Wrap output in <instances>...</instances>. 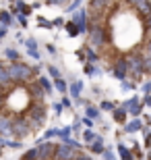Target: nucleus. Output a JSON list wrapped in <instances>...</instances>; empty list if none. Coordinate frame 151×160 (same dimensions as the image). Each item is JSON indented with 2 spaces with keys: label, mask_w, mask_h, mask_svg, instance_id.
Returning a JSON list of instances; mask_svg holds the SVG:
<instances>
[{
  "label": "nucleus",
  "mask_w": 151,
  "mask_h": 160,
  "mask_svg": "<svg viewBox=\"0 0 151 160\" xmlns=\"http://www.w3.org/2000/svg\"><path fill=\"white\" fill-rule=\"evenodd\" d=\"M6 69L11 73L12 83H17V85H27V83H31L33 77L40 73V67H33V69H31V67L25 65V62H11V65H6Z\"/></svg>",
  "instance_id": "nucleus-1"
},
{
  "label": "nucleus",
  "mask_w": 151,
  "mask_h": 160,
  "mask_svg": "<svg viewBox=\"0 0 151 160\" xmlns=\"http://www.w3.org/2000/svg\"><path fill=\"white\" fill-rule=\"evenodd\" d=\"M126 62H128V75H130V79L143 77V73H145V56H143V52H139V50L128 52Z\"/></svg>",
  "instance_id": "nucleus-2"
},
{
  "label": "nucleus",
  "mask_w": 151,
  "mask_h": 160,
  "mask_svg": "<svg viewBox=\"0 0 151 160\" xmlns=\"http://www.w3.org/2000/svg\"><path fill=\"white\" fill-rule=\"evenodd\" d=\"M25 117L31 121V127H33V129H40L41 125L46 123V117H48L46 106H44V104H35V102H31L29 106H27V110H25Z\"/></svg>",
  "instance_id": "nucleus-3"
},
{
  "label": "nucleus",
  "mask_w": 151,
  "mask_h": 160,
  "mask_svg": "<svg viewBox=\"0 0 151 160\" xmlns=\"http://www.w3.org/2000/svg\"><path fill=\"white\" fill-rule=\"evenodd\" d=\"M31 131H33L31 121L27 119L25 114L15 117V121H12V135H15V139H17V142H23L27 135H31Z\"/></svg>",
  "instance_id": "nucleus-4"
},
{
  "label": "nucleus",
  "mask_w": 151,
  "mask_h": 160,
  "mask_svg": "<svg viewBox=\"0 0 151 160\" xmlns=\"http://www.w3.org/2000/svg\"><path fill=\"white\" fill-rule=\"evenodd\" d=\"M108 44V31H106L104 25H97V27H91L87 33V46L89 48H104Z\"/></svg>",
  "instance_id": "nucleus-5"
},
{
  "label": "nucleus",
  "mask_w": 151,
  "mask_h": 160,
  "mask_svg": "<svg viewBox=\"0 0 151 160\" xmlns=\"http://www.w3.org/2000/svg\"><path fill=\"white\" fill-rule=\"evenodd\" d=\"M143 106H145V104H143V102H141V98H137V96H133L130 100H126L124 104H122V108H124V110H126L133 119H139L141 114H143Z\"/></svg>",
  "instance_id": "nucleus-6"
},
{
  "label": "nucleus",
  "mask_w": 151,
  "mask_h": 160,
  "mask_svg": "<svg viewBox=\"0 0 151 160\" xmlns=\"http://www.w3.org/2000/svg\"><path fill=\"white\" fill-rule=\"evenodd\" d=\"M73 23L81 29V33H89V11L87 8H81V11L73 12Z\"/></svg>",
  "instance_id": "nucleus-7"
},
{
  "label": "nucleus",
  "mask_w": 151,
  "mask_h": 160,
  "mask_svg": "<svg viewBox=\"0 0 151 160\" xmlns=\"http://www.w3.org/2000/svg\"><path fill=\"white\" fill-rule=\"evenodd\" d=\"M25 89H27V94L31 96V100L35 102V104H44V98H46V92H44V88L40 85V81L35 79V81L27 83L25 85Z\"/></svg>",
  "instance_id": "nucleus-8"
},
{
  "label": "nucleus",
  "mask_w": 151,
  "mask_h": 160,
  "mask_svg": "<svg viewBox=\"0 0 151 160\" xmlns=\"http://www.w3.org/2000/svg\"><path fill=\"white\" fill-rule=\"evenodd\" d=\"M79 154H81V152H77L75 148H70L66 143H58V146H56V156H54V160H77Z\"/></svg>",
  "instance_id": "nucleus-9"
},
{
  "label": "nucleus",
  "mask_w": 151,
  "mask_h": 160,
  "mask_svg": "<svg viewBox=\"0 0 151 160\" xmlns=\"http://www.w3.org/2000/svg\"><path fill=\"white\" fill-rule=\"evenodd\" d=\"M112 75L118 79V81H124L128 77V62H126V56H118L114 67H112Z\"/></svg>",
  "instance_id": "nucleus-10"
},
{
  "label": "nucleus",
  "mask_w": 151,
  "mask_h": 160,
  "mask_svg": "<svg viewBox=\"0 0 151 160\" xmlns=\"http://www.w3.org/2000/svg\"><path fill=\"white\" fill-rule=\"evenodd\" d=\"M37 156H40V160H54V156H56V143L40 142V146H37Z\"/></svg>",
  "instance_id": "nucleus-11"
},
{
  "label": "nucleus",
  "mask_w": 151,
  "mask_h": 160,
  "mask_svg": "<svg viewBox=\"0 0 151 160\" xmlns=\"http://www.w3.org/2000/svg\"><path fill=\"white\" fill-rule=\"evenodd\" d=\"M12 121L15 117H11L8 112H0V137L12 135Z\"/></svg>",
  "instance_id": "nucleus-12"
},
{
  "label": "nucleus",
  "mask_w": 151,
  "mask_h": 160,
  "mask_svg": "<svg viewBox=\"0 0 151 160\" xmlns=\"http://www.w3.org/2000/svg\"><path fill=\"white\" fill-rule=\"evenodd\" d=\"M87 148H89V152H91V154H97V156H104V152L108 150V148H106L104 137H101V135H99V137H97V139H95L93 143H89Z\"/></svg>",
  "instance_id": "nucleus-13"
},
{
  "label": "nucleus",
  "mask_w": 151,
  "mask_h": 160,
  "mask_svg": "<svg viewBox=\"0 0 151 160\" xmlns=\"http://www.w3.org/2000/svg\"><path fill=\"white\" fill-rule=\"evenodd\" d=\"M143 129H145V127H143V121L141 119H130L124 125V133H128V135H130V133H137V131H143Z\"/></svg>",
  "instance_id": "nucleus-14"
},
{
  "label": "nucleus",
  "mask_w": 151,
  "mask_h": 160,
  "mask_svg": "<svg viewBox=\"0 0 151 160\" xmlns=\"http://www.w3.org/2000/svg\"><path fill=\"white\" fill-rule=\"evenodd\" d=\"M128 6L137 8L139 15H145V17H149V15H151V2H139V0H134V2H128Z\"/></svg>",
  "instance_id": "nucleus-15"
},
{
  "label": "nucleus",
  "mask_w": 151,
  "mask_h": 160,
  "mask_svg": "<svg viewBox=\"0 0 151 160\" xmlns=\"http://www.w3.org/2000/svg\"><path fill=\"white\" fill-rule=\"evenodd\" d=\"M25 46H27V54H29V56H33L35 60H40V50H37V42L33 40V38H27V40H25Z\"/></svg>",
  "instance_id": "nucleus-16"
},
{
  "label": "nucleus",
  "mask_w": 151,
  "mask_h": 160,
  "mask_svg": "<svg viewBox=\"0 0 151 160\" xmlns=\"http://www.w3.org/2000/svg\"><path fill=\"white\" fill-rule=\"evenodd\" d=\"M37 81H40V85L44 88V92H46L48 96H50V94L54 92V89H56V88H54V79L46 77V75H40V77H37Z\"/></svg>",
  "instance_id": "nucleus-17"
},
{
  "label": "nucleus",
  "mask_w": 151,
  "mask_h": 160,
  "mask_svg": "<svg viewBox=\"0 0 151 160\" xmlns=\"http://www.w3.org/2000/svg\"><path fill=\"white\" fill-rule=\"evenodd\" d=\"M81 89H83V81H75L73 85H70V89H68V92H70V98H73L77 104L81 102Z\"/></svg>",
  "instance_id": "nucleus-18"
},
{
  "label": "nucleus",
  "mask_w": 151,
  "mask_h": 160,
  "mask_svg": "<svg viewBox=\"0 0 151 160\" xmlns=\"http://www.w3.org/2000/svg\"><path fill=\"white\" fill-rule=\"evenodd\" d=\"M126 117H128V112H126L122 106H118L116 110L112 112V119H114V123H120V125H126Z\"/></svg>",
  "instance_id": "nucleus-19"
},
{
  "label": "nucleus",
  "mask_w": 151,
  "mask_h": 160,
  "mask_svg": "<svg viewBox=\"0 0 151 160\" xmlns=\"http://www.w3.org/2000/svg\"><path fill=\"white\" fill-rule=\"evenodd\" d=\"M118 154L122 160H134V152L128 148L126 143H118Z\"/></svg>",
  "instance_id": "nucleus-20"
},
{
  "label": "nucleus",
  "mask_w": 151,
  "mask_h": 160,
  "mask_svg": "<svg viewBox=\"0 0 151 160\" xmlns=\"http://www.w3.org/2000/svg\"><path fill=\"white\" fill-rule=\"evenodd\" d=\"M0 25H4V27L15 25V15L11 11H0Z\"/></svg>",
  "instance_id": "nucleus-21"
},
{
  "label": "nucleus",
  "mask_w": 151,
  "mask_h": 160,
  "mask_svg": "<svg viewBox=\"0 0 151 160\" xmlns=\"http://www.w3.org/2000/svg\"><path fill=\"white\" fill-rule=\"evenodd\" d=\"M99 112H101V110H99L97 106H91V104L85 106V117L91 119V121H99Z\"/></svg>",
  "instance_id": "nucleus-22"
},
{
  "label": "nucleus",
  "mask_w": 151,
  "mask_h": 160,
  "mask_svg": "<svg viewBox=\"0 0 151 160\" xmlns=\"http://www.w3.org/2000/svg\"><path fill=\"white\" fill-rule=\"evenodd\" d=\"M83 50H85V62H89V65H93V62L97 60V52H95L93 48H89V46H85Z\"/></svg>",
  "instance_id": "nucleus-23"
},
{
  "label": "nucleus",
  "mask_w": 151,
  "mask_h": 160,
  "mask_svg": "<svg viewBox=\"0 0 151 160\" xmlns=\"http://www.w3.org/2000/svg\"><path fill=\"white\" fill-rule=\"evenodd\" d=\"M97 137H99V135H97L93 129H85V131H83V142L87 143V146H89V143H93Z\"/></svg>",
  "instance_id": "nucleus-24"
},
{
  "label": "nucleus",
  "mask_w": 151,
  "mask_h": 160,
  "mask_svg": "<svg viewBox=\"0 0 151 160\" xmlns=\"http://www.w3.org/2000/svg\"><path fill=\"white\" fill-rule=\"evenodd\" d=\"M73 127H64V129H58V137L62 139V142H68V139H73Z\"/></svg>",
  "instance_id": "nucleus-25"
},
{
  "label": "nucleus",
  "mask_w": 151,
  "mask_h": 160,
  "mask_svg": "<svg viewBox=\"0 0 151 160\" xmlns=\"http://www.w3.org/2000/svg\"><path fill=\"white\" fill-rule=\"evenodd\" d=\"M85 73L91 75V77H99V75H101V69H99L97 65H89V62H85Z\"/></svg>",
  "instance_id": "nucleus-26"
},
{
  "label": "nucleus",
  "mask_w": 151,
  "mask_h": 160,
  "mask_svg": "<svg viewBox=\"0 0 151 160\" xmlns=\"http://www.w3.org/2000/svg\"><path fill=\"white\" fill-rule=\"evenodd\" d=\"M4 56L11 60V62H21V60H19L21 56H19V52L15 50V48H6V50H4Z\"/></svg>",
  "instance_id": "nucleus-27"
},
{
  "label": "nucleus",
  "mask_w": 151,
  "mask_h": 160,
  "mask_svg": "<svg viewBox=\"0 0 151 160\" xmlns=\"http://www.w3.org/2000/svg\"><path fill=\"white\" fill-rule=\"evenodd\" d=\"M64 27H66V33H68L70 38H77V36H81V29H79V27H77V25L73 23V21H68V23L64 25Z\"/></svg>",
  "instance_id": "nucleus-28"
},
{
  "label": "nucleus",
  "mask_w": 151,
  "mask_h": 160,
  "mask_svg": "<svg viewBox=\"0 0 151 160\" xmlns=\"http://www.w3.org/2000/svg\"><path fill=\"white\" fill-rule=\"evenodd\" d=\"M54 88H56V92H60V94H66V92H68V83H66V81H64V79H56V81H54Z\"/></svg>",
  "instance_id": "nucleus-29"
},
{
  "label": "nucleus",
  "mask_w": 151,
  "mask_h": 160,
  "mask_svg": "<svg viewBox=\"0 0 151 160\" xmlns=\"http://www.w3.org/2000/svg\"><path fill=\"white\" fill-rule=\"evenodd\" d=\"M116 102H110V100H104L101 104H99V110H108V112H114L116 110Z\"/></svg>",
  "instance_id": "nucleus-30"
},
{
  "label": "nucleus",
  "mask_w": 151,
  "mask_h": 160,
  "mask_svg": "<svg viewBox=\"0 0 151 160\" xmlns=\"http://www.w3.org/2000/svg\"><path fill=\"white\" fill-rule=\"evenodd\" d=\"M52 137H58V129H46V131H44V139H41V142H50Z\"/></svg>",
  "instance_id": "nucleus-31"
},
{
  "label": "nucleus",
  "mask_w": 151,
  "mask_h": 160,
  "mask_svg": "<svg viewBox=\"0 0 151 160\" xmlns=\"http://www.w3.org/2000/svg\"><path fill=\"white\" fill-rule=\"evenodd\" d=\"M48 75H50L54 81H56V79H62V77H60V71H58L54 65H48Z\"/></svg>",
  "instance_id": "nucleus-32"
},
{
  "label": "nucleus",
  "mask_w": 151,
  "mask_h": 160,
  "mask_svg": "<svg viewBox=\"0 0 151 160\" xmlns=\"http://www.w3.org/2000/svg\"><path fill=\"white\" fill-rule=\"evenodd\" d=\"M143 137H145V148L151 150V129H149V127L143 129Z\"/></svg>",
  "instance_id": "nucleus-33"
},
{
  "label": "nucleus",
  "mask_w": 151,
  "mask_h": 160,
  "mask_svg": "<svg viewBox=\"0 0 151 160\" xmlns=\"http://www.w3.org/2000/svg\"><path fill=\"white\" fill-rule=\"evenodd\" d=\"M143 56H151V38H147L143 44Z\"/></svg>",
  "instance_id": "nucleus-34"
},
{
  "label": "nucleus",
  "mask_w": 151,
  "mask_h": 160,
  "mask_svg": "<svg viewBox=\"0 0 151 160\" xmlns=\"http://www.w3.org/2000/svg\"><path fill=\"white\" fill-rule=\"evenodd\" d=\"M12 15H15V19H17V21L23 25V27H27V17H25L23 12H12Z\"/></svg>",
  "instance_id": "nucleus-35"
},
{
  "label": "nucleus",
  "mask_w": 151,
  "mask_h": 160,
  "mask_svg": "<svg viewBox=\"0 0 151 160\" xmlns=\"http://www.w3.org/2000/svg\"><path fill=\"white\" fill-rule=\"evenodd\" d=\"M120 89H122V92H130V89H134V83L133 81H122Z\"/></svg>",
  "instance_id": "nucleus-36"
},
{
  "label": "nucleus",
  "mask_w": 151,
  "mask_h": 160,
  "mask_svg": "<svg viewBox=\"0 0 151 160\" xmlns=\"http://www.w3.org/2000/svg\"><path fill=\"white\" fill-rule=\"evenodd\" d=\"M37 25H40V27H48V29H52V27H54V23H50V21H46L44 17H40V19H37Z\"/></svg>",
  "instance_id": "nucleus-37"
},
{
  "label": "nucleus",
  "mask_w": 151,
  "mask_h": 160,
  "mask_svg": "<svg viewBox=\"0 0 151 160\" xmlns=\"http://www.w3.org/2000/svg\"><path fill=\"white\" fill-rule=\"evenodd\" d=\"M141 92L145 96H151V81H145L143 85H141Z\"/></svg>",
  "instance_id": "nucleus-38"
},
{
  "label": "nucleus",
  "mask_w": 151,
  "mask_h": 160,
  "mask_svg": "<svg viewBox=\"0 0 151 160\" xmlns=\"http://www.w3.org/2000/svg\"><path fill=\"white\" fill-rule=\"evenodd\" d=\"M104 160H116V154H114V152L108 148V150L104 152Z\"/></svg>",
  "instance_id": "nucleus-39"
},
{
  "label": "nucleus",
  "mask_w": 151,
  "mask_h": 160,
  "mask_svg": "<svg viewBox=\"0 0 151 160\" xmlns=\"http://www.w3.org/2000/svg\"><path fill=\"white\" fill-rule=\"evenodd\" d=\"M70 127H73V131H75V133H81V127H83V123H81V119H79V121H75V123L70 125Z\"/></svg>",
  "instance_id": "nucleus-40"
},
{
  "label": "nucleus",
  "mask_w": 151,
  "mask_h": 160,
  "mask_svg": "<svg viewBox=\"0 0 151 160\" xmlns=\"http://www.w3.org/2000/svg\"><path fill=\"white\" fill-rule=\"evenodd\" d=\"M145 29H147V38H151V15L145 17Z\"/></svg>",
  "instance_id": "nucleus-41"
},
{
  "label": "nucleus",
  "mask_w": 151,
  "mask_h": 160,
  "mask_svg": "<svg viewBox=\"0 0 151 160\" xmlns=\"http://www.w3.org/2000/svg\"><path fill=\"white\" fill-rule=\"evenodd\" d=\"M81 123H83V127H87V129H91V127H93V121L87 119V117H81Z\"/></svg>",
  "instance_id": "nucleus-42"
},
{
  "label": "nucleus",
  "mask_w": 151,
  "mask_h": 160,
  "mask_svg": "<svg viewBox=\"0 0 151 160\" xmlns=\"http://www.w3.org/2000/svg\"><path fill=\"white\" fill-rule=\"evenodd\" d=\"M145 73L151 75V56H145Z\"/></svg>",
  "instance_id": "nucleus-43"
},
{
  "label": "nucleus",
  "mask_w": 151,
  "mask_h": 160,
  "mask_svg": "<svg viewBox=\"0 0 151 160\" xmlns=\"http://www.w3.org/2000/svg\"><path fill=\"white\" fill-rule=\"evenodd\" d=\"M21 143H23V142H17V139H15V142H11V139H8V148L19 150V148H21Z\"/></svg>",
  "instance_id": "nucleus-44"
},
{
  "label": "nucleus",
  "mask_w": 151,
  "mask_h": 160,
  "mask_svg": "<svg viewBox=\"0 0 151 160\" xmlns=\"http://www.w3.org/2000/svg\"><path fill=\"white\" fill-rule=\"evenodd\" d=\"M54 112H56V114H62V110H64V106H62V104H54Z\"/></svg>",
  "instance_id": "nucleus-45"
},
{
  "label": "nucleus",
  "mask_w": 151,
  "mask_h": 160,
  "mask_svg": "<svg viewBox=\"0 0 151 160\" xmlns=\"http://www.w3.org/2000/svg\"><path fill=\"white\" fill-rule=\"evenodd\" d=\"M81 6V2H70L68 6H66V11H75V8H79Z\"/></svg>",
  "instance_id": "nucleus-46"
},
{
  "label": "nucleus",
  "mask_w": 151,
  "mask_h": 160,
  "mask_svg": "<svg viewBox=\"0 0 151 160\" xmlns=\"http://www.w3.org/2000/svg\"><path fill=\"white\" fill-rule=\"evenodd\" d=\"M60 104H62L64 108H70V106H73V102H70L68 98H62V102H60Z\"/></svg>",
  "instance_id": "nucleus-47"
},
{
  "label": "nucleus",
  "mask_w": 151,
  "mask_h": 160,
  "mask_svg": "<svg viewBox=\"0 0 151 160\" xmlns=\"http://www.w3.org/2000/svg\"><path fill=\"white\" fill-rule=\"evenodd\" d=\"M77 160H93V158H91V156H89V154H85V152H81V154H79V158H77Z\"/></svg>",
  "instance_id": "nucleus-48"
},
{
  "label": "nucleus",
  "mask_w": 151,
  "mask_h": 160,
  "mask_svg": "<svg viewBox=\"0 0 151 160\" xmlns=\"http://www.w3.org/2000/svg\"><path fill=\"white\" fill-rule=\"evenodd\" d=\"M143 104H145L147 108H151V96H145V98H143Z\"/></svg>",
  "instance_id": "nucleus-49"
},
{
  "label": "nucleus",
  "mask_w": 151,
  "mask_h": 160,
  "mask_svg": "<svg viewBox=\"0 0 151 160\" xmlns=\"http://www.w3.org/2000/svg\"><path fill=\"white\" fill-rule=\"evenodd\" d=\"M6 31H8V27H4V25H0V40L6 36Z\"/></svg>",
  "instance_id": "nucleus-50"
},
{
  "label": "nucleus",
  "mask_w": 151,
  "mask_h": 160,
  "mask_svg": "<svg viewBox=\"0 0 151 160\" xmlns=\"http://www.w3.org/2000/svg\"><path fill=\"white\" fill-rule=\"evenodd\" d=\"M48 52H50V54H56V46H54V44H48Z\"/></svg>",
  "instance_id": "nucleus-51"
},
{
  "label": "nucleus",
  "mask_w": 151,
  "mask_h": 160,
  "mask_svg": "<svg viewBox=\"0 0 151 160\" xmlns=\"http://www.w3.org/2000/svg\"><path fill=\"white\" fill-rule=\"evenodd\" d=\"M60 25H64V21H62V19H56V21H54V27H60Z\"/></svg>",
  "instance_id": "nucleus-52"
},
{
  "label": "nucleus",
  "mask_w": 151,
  "mask_h": 160,
  "mask_svg": "<svg viewBox=\"0 0 151 160\" xmlns=\"http://www.w3.org/2000/svg\"><path fill=\"white\" fill-rule=\"evenodd\" d=\"M0 106H2V92H0Z\"/></svg>",
  "instance_id": "nucleus-53"
},
{
  "label": "nucleus",
  "mask_w": 151,
  "mask_h": 160,
  "mask_svg": "<svg viewBox=\"0 0 151 160\" xmlns=\"http://www.w3.org/2000/svg\"><path fill=\"white\" fill-rule=\"evenodd\" d=\"M0 156H2V148H0Z\"/></svg>",
  "instance_id": "nucleus-54"
}]
</instances>
